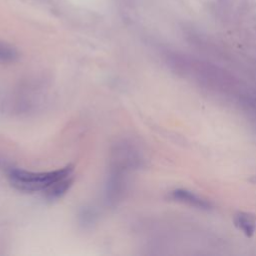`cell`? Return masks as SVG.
Wrapping results in <instances>:
<instances>
[{
  "mask_svg": "<svg viewBox=\"0 0 256 256\" xmlns=\"http://www.w3.org/2000/svg\"><path fill=\"white\" fill-rule=\"evenodd\" d=\"M17 58V50L12 45L0 41V64L13 63Z\"/></svg>",
  "mask_w": 256,
  "mask_h": 256,
  "instance_id": "obj_4",
  "label": "cell"
},
{
  "mask_svg": "<svg viewBox=\"0 0 256 256\" xmlns=\"http://www.w3.org/2000/svg\"><path fill=\"white\" fill-rule=\"evenodd\" d=\"M249 182L253 183V184H256V175H253L250 179H249Z\"/></svg>",
  "mask_w": 256,
  "mask_h": 256,
  "instance_id": "obj_5",
  "label": "cell"
},
{
  "mask_svg": "<svg viewBox=\"0 0 256 256\" xmlns=\"http://www.w3.org/2000/svg\"><path fill=\"white\" fill-rule=\"evenodd\" d=\"M171 198L177 202L185 203L189 206L198 208V209H203V210H209L213 207L212 203L203 198L202 196L186 190V189H175L171 192Z\"/></svg>",
  "mask_w": 256,
  "mask_h": 256,
  "instance_id": "obj_2",
  "label": "cell"
},
{
  "mask_svg": "<svg viewBox=\"0 0 256 256\" xmlns=\"http://www.w3.org/2000/svg\"><path fill=\"white\" fill-rule=\"evenodd\" d=\"M233 223L246 237H252L256 233V215L251 212H236L233 216Z\"/></svg>",
  "mask_w": 256,
  "mask_h": 256,
  "instance_id": "obj_3",
  "label": "cell"
},
{
  "mask_svg": "<svg viewBox=\"0 0 256 256\" xmlns=\"http://www.w3.org/2000/svg\"><path fill=\"white\" fill-rule=\"evenodd\" d=\"M10 184L17 190L35 193L40 192L47 198L62 196L73 181V167L67 165L52 171L34 172L23 169H11L7 174Z\"/></svg>",
  "mask_w": 256,
  "mask_h": 256,
  "instance_id": "obj_1",
  "label": "cell"
}]
</instances>
